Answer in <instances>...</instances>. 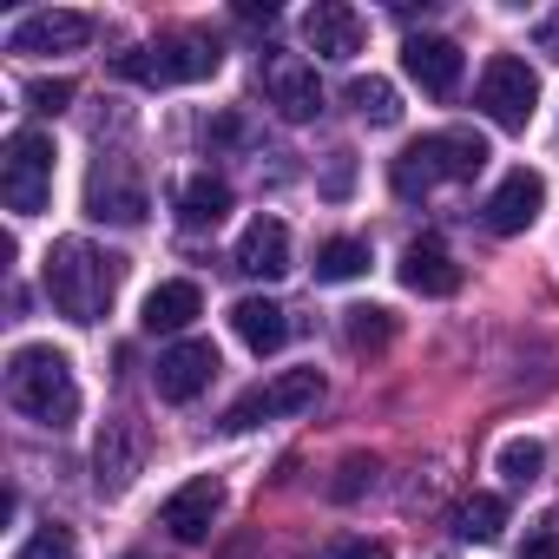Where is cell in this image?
I'll list each match as a JSON object with an SVG mask.
<instances>
[{
  "mask_svg": "<svg viewBox=\"0 0 559 559\" xmlns=\"http://www.w3.org/2000/svg\"><path fill=\"white\" fill-rule=\"evenodd\" d=\"M40 284H47V297L67 323H99L112 310L119 284H126V257H112L86 237H60L40 263Z\"/></svg>",
  "mask_w": 559,
  "mask_h": 559,
  "instance_id": "6da1fadb",
  "label": "cell"
},
{
  "mask_svg": "<svg viewBox=\"0 0 559 559\" xmlns=\"http://www.w3.org/2000/svg\"><path fill=\"white\" fill-rule=\"evenodd\" d=\"M8 402H14L27 421H40V428H73V415H80L73 362H67L60 349H47V343L14 349V362H8Z\"/></svg>",
  "mask_w": 559,
  "mask_h": 559,
  "instance_id": "7a4b0ae2",
  "label": "cell"
},
{
  "mask_svg": "<svg viewBox=\"0 0 559 559\" xmlns=\"http://www.w3.org/2000/svg\"><path fill=\"white\" fill-rule=\"evenodd\" d=\"M487 139L480 132H467V126H448V132H428V139H415L402 158H395V198H421V191H435V185H467V178H480L487 171Z\"/></svg>",
  "mask_w": 559,
  "mask_h": 559,
  "instance_id": "3957f363",
  "label": "cell"
},
{
  "mask_svg": "<svg viewBox=\"0 0 559 559\" xmlns=\"http://www.w3.org/2000/svg\"><path fill=\"white\" fill-rule=\"evenodd\" d=\"M217 67H224V53L204 34H171L158 47H132V53L112 60V73L139 80V86H191V80H211Z\"/></svg>",
  "mask_w": 559,
  "mask_h": 559,
  "instance_id": "277c9868",
  "label": "cell"
},
{
  "mask_svg": "<svg viewBox=\"0 0 559 559\" xmlns=\"http://www.w3.org/2000/svg\"><path fill=\"white\" fill-rule=\"evenodd\" d=\"M0 198H8L14 217H40L53 198V139L40 126H21L8 139V158H0Z\"/></svg>",
  "mask_w": 559,
  "mask_h": 559,
  "instance_id": "5b68a950",
  "label": "cell"
},
{
  "mask_svg": "<svg viewBox=\"0 0 559 559\" xmlns=\"http://www.w3.org/2000/svg\"><path fill=\"white\" fill-rule=\"evenodd\" d=\"M474 106H480L500 132H526V126H533V106H539V73H533L526 60H513V53H493L487 73H480Z\"/></svg>",
  "mask_w": 559,
  "mask_h": 559,
  "instance_id": "8992f818",
  "label": "cell"
},
{
  "mask_svg": "<svg viewBox=\"0 0 559 559\" xmlns=\"http://www.w3.org/2000/svg\"><path fill=\"white\" fill-rule=\"evenodd\" d=\"M323 402V376L317 369H284L276 382H263V389H250V395H237L230 402V415H224V428H257V421H276V415H304V408H317Z\"/></svg>",
  "mask_w": 559,
  "mask_h": 559,
  "instance_id": "52a82bcc",
  "label": "cell"
},
{
  "mask_svg": "<svg viewBox=\"0 0 559 559\" xmlns=\"http://www.w3.org/2000/svg\"><path fill=\"white\" fill-rule=\"evenodd\" d=\"M539 211H546V178L520 165V171H507V178L493 185V198H487V230H493V237H520V230L539 224Z\"/></svg>",
  "mask_w": 559,
  "mask_h": 559,
  "instance_id": "ba28073f",
  "label": "cell"
},
{
  "mask_svg": "<svg viewBox=\"0 0 559 559\" xmlns=\"http://www.w3.org/2000/svg\"><path fill=\"white\" fill-rule=\"evenodd\" d=\"M263 93H270V106L284 112L290 126H310V119L323 112V86H317V73H310L304 60H290V53H270V60H263Z\"/></svg>",
  "mask_w": 559,
  "mask_h": 559,
  "instance_id": "9c48e42d",
  "label": "cell"
},
{
  "mask_svg": "<svg viewBox=\"0 0 559 559\" xmlns=\"http://www.w3.org/2000/svg\"><path fill=\"white\" fill-rule=\"evenodd\" d=\"M93 40V21L73 14V8H47V14H27L14 34H8V53H80Z\"/></svg>",
  "mask_w": 559,
  "mask_h": 559,
  "instance_id": "30bf717a",
  "label": "cell"
},
{
  "mask_svg": "<svg viewBox=\"0 0 559 559\" xmlns=\"http://www.w3.org/2000/svg\"><path fill=\"white\" fill-rule=\"evenodd\" d=\"M158 395L165 402H191V395H204L211 389V376H217V349L204 343V336H191V343H171L165 356H158Z\"/></svg>",
  "mask_w": 559,
  "mask_h": 559,
  "instance_id": "8fae6325",
  "label": "cell"
},
{
  "mask_svg": "<svg viewBox=\"0 0 559 559\" xmlns=\"http://www.w3.org/2000/svg\"><path fill=\"white\" fill-rule=\"evenodd\" d=\"M145 211H152V198H145L139 178H126V165H99L93 171L86 217H99V224H145Z\"/></svg>",
  "mask_w": 559,
  "mask_h": 559,
  "instance_id": "7c38bea8",
  "label": "cell"
},
{
  "mask_svg": "<svg viewBox=\"0 0 559 559\" xmlns=\"http://www.w3.org/2000/svg\"><path fill=\"white\" fill-rule=\"evenodd\" d=\"M402 67H408V80H415L421 93H435V99H454V86H461V47L441 40V34H415V40L402 47Z\"/></svg>",
  "mask_w": 559,
  "mask_h": 559,
  "instance_id": "4fadbf2b",
  "label": "cell"
},
{
  "mask_svg": "<svg viewBox=\"0 0 559 559\" xmlns=\"http://www.w3.org/2000/svg\"><path fill=\"white\" fill-rule=\"evenodd\" d=\"M402 284L415 297H454L461 290V263H454V250L441 237H415L402 250Z\"/></svg>",
  "mask_w": 559,
  "mask_h": 559,
  "instance_id": "5bb4252c",
  "label": "cell"
},
{
  "mask_svg": "<svg viewBox=\"0 0 559 559\" xmlns=\"http://www.w3.org/2000/svg\"><path fill=\"white\" fill-rule=\"evenodd\" d=\"M217 513H224V487H217V480L204 474V480H185V487H178V493L165 500V513H158V520L171 526V539L198 546V539L211 533V520H217Z\"/></svg>",
  "mask_w": 559,
  "mask_h": 559,
  "instance_id": "9a60e30c",
  "label": "cell"
},
{
  "mask_svg": "<svg viewBox=\"0 0 559 559\" xmlns=\"http://www.w3.org/2000/svg\"><path fill=\"white\" fill-rule=\"evenodd\" d=\"M304 40L317 60H356L362 53V14L343 8V0H323V8H310L304 21Z\"/></svg>",
  "mask_w": 559,
  "mask_h": 559,
  "instance_id": "2e32d148",
  "label": "cell"
},
{
  "mask_svg": "<svg viewBox=\"0 0 559 559\" xmlns=\"http://www.w3.org/2000/svg\"><path fill=\"white\" fill-rule=\"evenodd\" d=\"M237 270L243 276H284L290 270V230L276 224V217H250L243 224V237H237Z\"/></svg>",
  "mask_w": 559,
  "mask_h": 559,
  "instance_id": "e0dca14e",
  "label": "cell"
},
{
  "mask_svg": "<svg viewBox=\"0 0 559 559\" xmlns=\"http://www.w3.org/2000/svg\"><path fill=\"white\" fill-rule=\"evenodd\" d=\"M230 330H237V343H243L250 356H270V349L290 343V317H284V304H270V297L230 304Z\"/></svg>",
  "mask_w": 559,
  "mask_h": 559,
  "instance_id": "ac0fdd59",
  "label": "cell"
},
{
  "mask_svg": "<svg viewBox=\"0 0 559 559\" xmlns=\"http://www.w3.org/2000/svg\"><path fill=\"white\" fill-rule=\"evenodd\" d=\"M198 310H204V290L191 284V276H171V284H158L152 297H145V330L152 336H178V330H191L198 323Z\"/></svg>",
  "mask_w": 559,
  "mask_h": 559,
  "instance_id": "d6986e66",
  "label": "cell"
},
{
  "mask_svg": "<svg viewBox=\"0 0 559 559\" xmlns=\"http://www.w3.org/2000/svg\"><path fill=\"white\" fill-rule=\"evenodd\" d=\"M224 211H230V185L217 171H198V178L178 185V224L185 230H217Z\"/></svg>",
  "mask_w": 559,
  "mask_h": 559,
  "instance_id": "ffe728a7",
  "label": "cell"
},
{
  "mask_svg": "<svg viewBox=\"0 0 559 559\" xmlns=\"http://www.w3.org/2000/svg\"><path fill=\"white\" fill-rule=\"evenodd\" d=\"M93 461H99V493H119V487L139 474V441H132V428H126V421H106Z\"/></svg>",
  "mask_w": 559,
  "mask_h": 559,
  "instance_id": "44dd1931",
  "label": "cell"
},
{
  "mask_svg": "<svg viewBox=\"0 0 559 559\" xmlns=\"http://www.w3.org/2000/svg\"><path fill=\"white\" fill-rule=\"evenodd\" d=\"M454 533H461V539L493 546V539L507 533V500H500V493H467V500H461V513H454Z\"/></svg>",
  "mask_w": 559,
  "mask_h": 559,
  "instance_id": "7402d4cb",
  "label": "cell"
},
{
  "mask_svg": "<svg viewBox=\"0 0 559 559\" xmlns=\"http://www.w3.org/2000/svg\"><path fill=\"white\" fill-rule=\"evenodd\" d=\"M362 270H369V237H330L317 250V276H323V284H349V276H362Z\"/></svg>",
  "mask_w": 559,
  "mask_h": 559,
  "instance_id": "603a6c76",
  "label": "cell"
},
{
  "mask_svg": "<svg viewBox=\"0 0 559 559\" xmlns=\"http://www.w3.org/2000/svg\"><path fill=\"white\" fill-rule=\"evenodd\" d=\"M343 336H349V349H389L395 343V317L376 310V304H356V310H343Z\"/></svg>",
  "mask_w": 559,
  "mask_h": 559,
  "instance_id": "cb8c5ba5",
  "label": "cell"
},
{
  "mask_svg": "<svg viewBox=\"0 0 559 559\" xmlns=\"http://www.w3.org/2000/svg\"><path fill=\"white\" fill-rule=\"evenodd\" d=\"M349 106H356L369 126H395V119H402L395 86H389V80H376V73H369V80H349Z\"/></svg>",
  "mask_w": 559,
  "mask_h": 559,
  "instance_id": "d4e9b609",
  "label": "cell"
},
{
  "mask_svg": "<svg viewBox=\"0 0 559 559\" xmlns=\"http://www.w3.org/2000/svg\"><path fill=\"white\" fill-rule=\"evenodd\" d=\"M500 474H507L513 487H533V480L546 474V448H539V441H526V435H520V441H507V448H500Z\"/></svg>",
  "mask_w": 559,
  "mask_h": 559,
  "instance_id": "484cf974",
  "label": "cell"
},
{
  "mask_svg": "<svg viewBox=\"0 0 559 559\" xmlns=\"http://www.w3.org/2000/svg\"><path fill=\"white\" fill-rule=\"evenodd\" d=\"M14 559H80V539H73V526H60V520H47Z\"/></svg>",
  "mask_w": 559,
  "mask_h": 559,
  "instance_id": "4316f807",
  "label": "cell"
},
{
  "mask_svg": "<svg viewBox=\"0 0 559 559\" xmlns=\"http://www.w3.org/2000/svg\"><path fill=\"white\" fill-rule=\"evenodd\" d=\"M369 480H376V461H369V454H349V461L336 467V480H330V493H336V500H356V493H362Z\"/></svg>",
  "mask_w": 559,
  "mask_h": 559,
  "instance_id": "83f0119b",
  "label": "cell"
},
{
  "mask_svg": "<svg viewBox=\"0 0 559 559\" xmlns=\"http://www.w3.org/2000/svg\"><path fill=\"white\" fill-rule=\"evenodd\" d=\"M317 559H389V546L382 539H362V533H336Z\"/></svg>",
  "mask_w": 559,
  "mask_h": 559,
  "instance_id": "f1b7e54d",
  "label": "cell"
},
{
  "mask_svg": "<svg viewBox=\"0 0 559 559\" xmlns=\"http://www.w3.org/2000/svg\"><path fill=\"white\" fill-rule=\"evenodd\" d=\"M27 99H34V112H67L73 80H34V86H27Z\"/></svg>",
  "mask_w": 559,
  "mask_h": 559,
  "instance_id": "f546056e",
  "label": "cell"
},
{
  "mask_svg": "<svg viewBox=\"0 0 559 559\" xmlns=\"http://www.w3.org/2000/svg\"><path fill=\"white\" fill-rule=\"evenodd\" d=\"M349 185H356V152H336V165H330L323 191H330V198H349Z\"/></svg>",
  "mask_w": 559,
  "mask_h": 559,
  "instance_id": "4dcf8cb0",
  "label": "cell"
},
{
  "mask_svg": "<svg viewBox=\"0 0 559 559\" xmlns=\"http://www.w3.org/2000/svg\"><path fill=\"white\" fill-rule=\"evenodd\" d=\"M552 552H559V520H546V526L526 539V552H520V559H552Z\"/></svg>",
  "mask_w": 559,
  "mask_h": 559,
  "instance_id": "1f68e13d",
  "label": "cell"
},
{
  "mask_svg": "<svg viewBox=\"0 0 559 559\" xmlns=\"http://www.w3.org/2000/svg\"><path fill=\"white\" fill-rule=\"evenodd\" d=\"M533 40H539V53H546V60H559V14H552V21H539V27H533Z\"/></svg>",
  "mask_w": 559,
  "mask_h": 559,
  "instance_id": "d6a6232c",
  "label": "cell"
}]
</instances>
